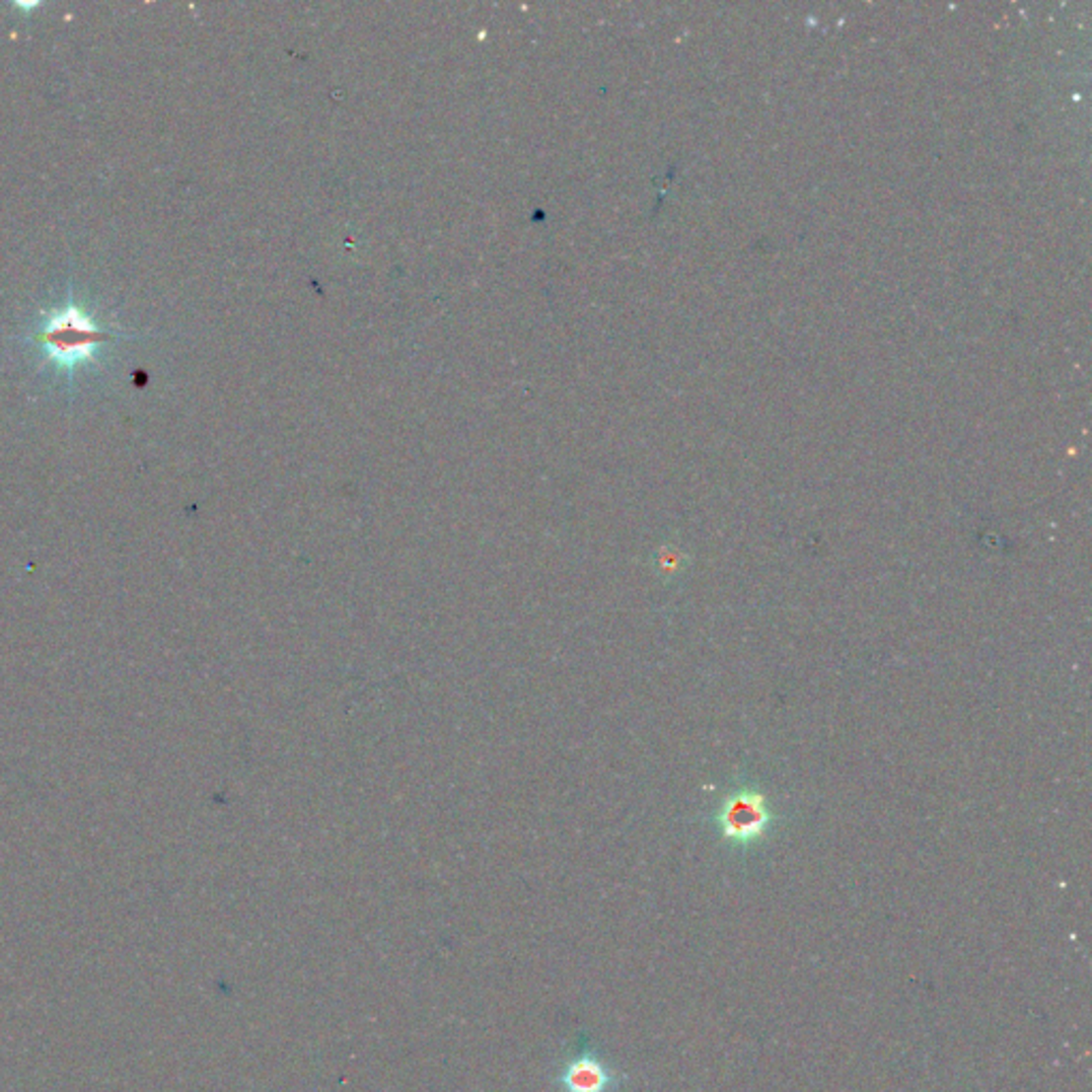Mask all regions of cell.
<instances>
[{
	"label": "cell",
	"mask_w": 1092,
	"mask_h": 1092,
	"mask_svg": "<svg viewBox=\"0 0 1092 1092\" xmlns=\"http://www.w3.org/2000/svg\"><path fill=\"white\" fill-rule=\"evenodd\" d=\"M772 820L766 796L754 792V789H741V792L730 794L717 813L721 835L741 845L758 840L768 831Z\"/></svg>",
	"instance_id": "cell-1"
},
{
	"label": "cell",
	"mask_w": 1092,
	"mask_h": 1092,
	"mask_svg": "<svg viewBox=\"0 0 1092 1092\" xmlns=\"http://www.w3.org/2000/svg\"><path fill=\"white\" fill-rule=\"evenodd\" d=\"M621 1082L623 1077L589 1046L565 1058L555 1075L559 1092H615Z\"/></svg>",
	"instance_id": "cell-2"
},
{
	"label": "cell",
	"mask_w": 1092,
	"mask_h": 1092,
	"mask_svg": "<svg viewBox=\"0 0 1092 1092\" xmlns=\"http://www.w3.org/2000/svg\"><path fill=\"white\" fill-rule=\"evenodd\" d=\"M97 337L99 333L95 331V327L77 310L60 314L45 328V344L49 352H54L58 361H62L64 365H73L75 361L88 359L92 348L97 344Z\"/></svg>",
	"instance_id": "cell-3"
}]
</instances>
